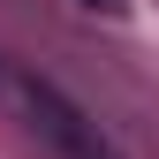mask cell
Returning <instances> with one entry per match:
<instances>
[{"instance_id": "obj_2", "label": "cell", "mask_w": 159, "mask_h": 159, "mask_svg": "<svg viewBox=\"0 0 159 159\" xmlns=\"http://www.w3.org/2000/svg\"><path fill=\"white\" fill-rule=\"evenodd\" d=\"M76 8H91V15H121V0H76Z\"/></svg>"}, {"instance_id": "obj_1", "label": "cell", "mask_w": 159, "mask_h": 159, "mask_svg": "<svg viewBox=\"0 0 159 159\" xmlns=\"http://www.w3.org/2000/svg\"><path fill=\"white\" fill-rule=\"evenodd\" d=\"M15 98H23L30 129H46L53 144L68 152V159H114V152H106V136H98V129L84 121V114H76L68 98H61V91L46 84V76H15Z\"/></svg>"}]
</instances>
